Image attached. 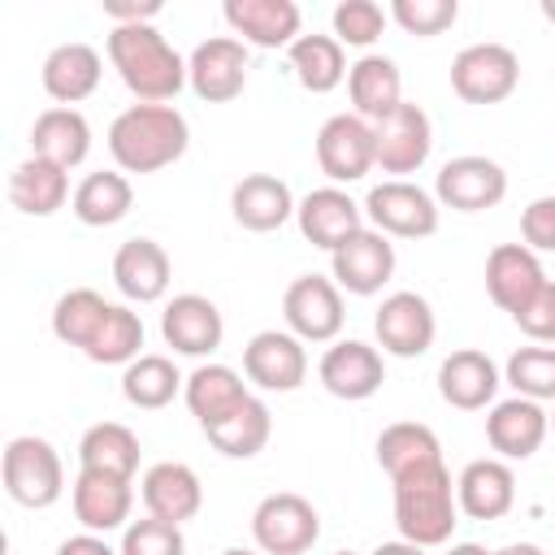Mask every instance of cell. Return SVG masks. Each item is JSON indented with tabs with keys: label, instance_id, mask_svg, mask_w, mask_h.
Segmentation results:
<instances>
[{
	"label": "cell",
	"instance_id": "ba28073f",
	"mask_svg": "<svg viewBox=\"0 0 555 555\" xmlns=\"http://www.w3.org/2000/svg\"><path fill=\"white\" fill-rule=\"evenodd\" d=\"M282 321L299 343H338L343 334V291L334 278L304 273L282 295Z\"/></svg>",
	"mask_w": 555,
	"mask_h": 555
},
{
	"label": "cell",
	"instance_id": "8fae6325",
	"mask_svg": "<svg viewBox=\"0 0 555 555\" xmlns=\"http://www.w3.org/2000/svg\"><path fill=\"white\" fill-rule=\"evenodd\" d=\"M186 87L208 104H230L247 87V43L234 35H212L186 56Z\"/></svg>",
	"mask_w": 555,
	"mask_h": 555
},
{
	"label": "cell",
	"instance_id": "74e56055",
	"mask_svg": "<svg viewBox=\"0 0 555 555\" xmlns=\"http://www.w3.org/2000/svg\"><path fill=\"white\" fill-rule=\"evenodd\" d=\"M429 460H442V442L429 425L421 421H395L377 434V464L386 468V477H399L416 464H429Z\"/></svg>",
	"mask_w": 555,
	"mask_h": 555
},
{
	"label": "cell",
	"instance_id": "c3c4849f",
	"mask_svg": "<svg viewBox=\"0 0 555 555\" xmlns=\"http://www.w3.org/2000/svg\"><path fill=\"white\" fill-rule=\"evenodd\" d=\"M56 555H121V551H113L108 542H104V533H74V538H65L61 546H56Z\"/></svg>",
	"mask_w": 555,
	"mask_h": 555
},
{
	"label": "cell",
	"instance_id": "ee69618b",
	"mask_svg": "<svg viewBox=\"0 0 555 555\" xmlns=\"http://www.w3.org/2000/svg\"><path fill=\"white\" fill-rule=\"evenodd\" d=\"M455 17H460V4L455 0H395L390 4V22H399L416 39H429V35L451 30Z\"/></svg>",
	"mask_w": 555,
	"mask_h": 555
},
{
	"label": "cell",
	"instance_id": "e0dca14e",
	"mask_svg": "<svg viewBox=\"0 0 555 555\" xmlns=\"http://www.w3.org/2000/svg\"><path fill=\"white\" fill-rule=\"evenodd\" d=\"M74 516L87 533H113L130 525V507H134V481L130 477H113V473H95V468H78L74 490H69Z\"/></svg>",
	"mask_w": 555,
	"mask_h": 555
},
{
	"label": "cell",
	"instance_id": "f5cc1de1",
	"mask_svg": "<svg viewBox=\"0 0 555 555\" xmlns=\"http://www.w3.org/2000/svg\"><path fill=\"white\" fill-rule=\"evenodd\" d=\"M542 17H546V22H555V0H542Z\"/></svg>",
	"mask_w": 555,
	"mask_h": 555
},
{
	"label": "cell",
	"instance_id": "cb8c5ba5",
	"mask_svg": "<svg viewBox=\"0 0 555 555\" xmlns=\"http://www.w3.org/2000/svg\"><path fill=\"white\" fill-rule=\"evenodd\" d=\"M221 13L234 39L251 48H291L304 26V13L295 0H225Z\"/></svg>",
	"mask_w": 555,
	"mask_h": 555
},
{
	"label": "cell",
	"instance_id": "7dc6e473",
	"mask_svg": "<svg viewBox=\"0 0 555 555\" xmlns=\"http://www.w3.org/2000/svg\"><path fill=\"white\" fill-rule=\"evenodd\" d=\"M100 9L113 26H139L160 13V0H100Z\"/></svg>",
	"mask_w": 555,
	"mask_h": 555
},
{
	"label": "cell",
	"instance_id": "9f6ffc18",
	"mask_svg": "<svg viewBox=\"0 0 555 555\" xmlns=\"http://www.w3.org/2000/svg\"><path fill=\"white\" fill-rule=\"evenodd\" d=\"M334 555H356V551H334Z\"/></svg>",
	"mask_w": 555,
	"mask_h": 555
},
{
	"label": "cell",
	"instance_id": "ffe728a7",
	"mask_svg": "<svg viewBox=\"0 0 555 555\" xmlns=\"http://www.w3.org/2000/svg\"><path fill=\"white\" fill-rule=\"evenodd\" d=\"M295 221H299V234L321 247V251H334L338 243H347L356 230H364V204H356L343 186H317L299 199L295 208Z\"/></svg>",
	"mask_w": 555,
	"mask_h": 555
},
{
	"label": "cell",
	"instance_id": "8992f818",
	"mask_svg": "<svg viewBox=\"0 0 555 555\" xmlns=\"http://www.w3.org/2000/svg\"><path fill=\"white\" fill-rule=\"evenodd\" d=\"M364 217L386 238H429L438 230V199L408 178H386L369 186Z\"/></svg>",
	"mask_w": 555,
	"mask_h": 555
},
{
	"label": "cell",
	"instance_id": "d4e9b609",
	"mask_svg": "<svg viewBox=\"0 0 555 555\" xmlns=\"http://www.w3.org/2000/svg\"><path fill=\"white\" fill-rule=\"evenodd\" d=\"M455 503L468 520H499L512 512L516 503V473L507 460L490 455V460H473L464 464V473L455 477Z\"/></svg>",
	"mask_w": 555,
	"mask_h": 555
},
{
	"label": "cell",
	"instance_id": "6da1fadb",
	"mask_svg": "<svg viewBox=\"0 0 555 555\" xmlns=\"http://www.w3.org/2000/svg\"><path fill=\"white\" fill-rule=\"evenodd\" d=\"M108 61L139 104H169L186 87V61L173 52V43L152 22L113 26L108 30Z\"/></svg>",
	"mask_w": 555,
	"mask_h": 555
},
{
	"label": "cell",
	"instance_id": "2e32d148",
	"mask_svg": "<svg viewBox=\"0 0 555 555\" xmlns=\"http://www.w3.org/2000/svg\"><path fill=\"white\" fill-rule=\"evenodd\" d=\"M317 377L321 386L334 395V399H347V403H360V399H373L386 382V360L377 347L360 343V338H338L325 347L321 364H317Z\"/></svg>",
	"mask_w": 555,
	"mask_h": 555
},
{
	"label": "cell",
	"instance_id": "44dd1931",
	"mask_svg": "<svg viewBox=\"0 0 555 555\" xmlns=\"http://www.w3.org/2000/svg\"><path fill=\"white\" fill-rule=\"evenodd\" d=\"M542 286H546L542 260H538V251H529L525 243H499V247L486 256V295H490L494 308H503L507 317H516Z\"/></svg>",
	"mask_w": 555,
	"mask_h": 555
},
{
	"label": "cell",
	"instance_id": "836d02e7",
	"mask_svg": "<svg viewBox=\"0 0 555 555\" xmlns=\"http://www.w3.org/2000/svg\"><path fill=\"white\" fill-rule=\"evenodd\" d=\"M134 204V186L121 169H95L74 186V217L82 225H117Z\"/></svg>",
	"mask_w": 555,
	"mask_h": 555
},
{
	"label": "cell",
	"instance_id": "f1b7e54d",
	"mask_svg": "<svg viewBox=\"0 0 555 555\" xmlns=\"http://www.w3.org/2000/svg\"><path fill=\"white\" fill-rule=\"evenodd\" d=\"M347 95H351V113L364 121H382L403 104V78L399 65L382 52H364L351 69H347Z\"/></svg>",
	"mask_w": 555,
	"mask_h": 555
},
{
	"label": "cell",
	"instance_id": "9c48e42d",
	"mask_svg": "<svg viewBox=\"0 0 555 555\" xmlns=\"http://www.w3.org/2000/svg\"><path fill=\"white\" fill-rule=\"evenodd\" d=\"M317 165L321 173L343 186V182H360L369 169H377V139H373V121L356 117V113H334L321 121L317 130Z\"/></svg>",
	"mask_w": 555,
	"mask_h": 555
},
{
	"label": "cell",
	"instance_id": "7a4b0ae2",
	"mask_svg": "<svg viewBox=\"0 0 555 555\" xmlns=\"http://www.w3.org/2000/svg\"><path fill=\"white\" fill-rule=\"evenodd\" d=\"M191 143V126L173 104H130L108 126V152L121 173H156Z\"/></svg>",
	"mask_w": 555,
	"mask_h": 555
},
{
	"label": "cell",
	"instance_id": "681fc988",
	"mask_svg": "<svg viewBox=\"0 0 555 555\" xmlns=\"http://www.w3.org/2000/svg\"><path fill=\"white\" fill-rule=\"evenodd\" d=\"M373 555H429V551L416 546V542H403V538H399V542H382Z\"/></svg>",
	"mask_w": 555,
	"mask_h": 555
},
{
	"label": "cell",
	"instance_id": "bcb514c9",
	"mask_svg": "<svg viewBox=\"0 0 555 555\" xmlns=\"http://www.w3.org/2000/svg\"><path fill=\"white\" fill-rule=\"evenodd\" d=\"M520 238L529 251H555V195H538L520 212Z\"/></svg>",
	"mask_w": 555,
	"mask_h": 555
},
{
	"label": "cell",
	"instance_id": "8d00e7d4",
	"mask_svg": "<svg viewBox=\"0 0 555 555\" xmlns=\"http://www.w3.org/2000/svg\"><path fill=\"white\" fill-rule=\"evenodd\" d=\"M182 386H186V377L178 373V364H173L169 356H156V351L130 360L126 373H121V395H126V403H130V408H143V412H156V408L173 403V395H178Z\"/></svg>",
	"mask_w": 555,
	"mask_h": 555
},
{
	"label": "cell",
	"instance_id": "30bf717a",
	"mask_svg": "<svg viewBox=\"0 0 555 555\" xmlns=\"http://www.w3.org/2000/svg\"><path fill=\"white\" fill-rule=\"evenodd\" d=\"M507 195V169L490 156H451L434 178V199L455 212H486L499 208Z\"/></svg>",
	"mask_w": 555,
	"mask_h": 555
},
{
	"label": "cell",
	"instance_id": "7402d4cb",
	"mask_svg": "<svg viewBox=\"0 0 555 555\" xmlns=\"http://www.w3.org/2000/svg\"><path fill=\"white\" fill-rule=\"evenodd\" d=\"M173 282V260L156 238H126L113 256V286L130 304H156L165 299Z\"/></svg>",
	"mask_w": 555,
	"mask_h": 555
},
{
	"label": "cell",
	"instance_id": "7bdbcfd3",
	"mask_svg": "<svg viewBox=\"0 0 555 555\" xmlns=\"http://www.w3.org/2000/svg\"><path fill=\"white\" fill-rule=\"evenodd\" d=\"M121 555H186V538H182V525L173 520H160V516H143V520H130L121 529Z\"/></svg>",
	"mask_w": 555,
	"mask_h": 555
},
{
	"label": "cell",
	"instance_id": "277c9868",
	"mask_svg": "<svg viewBox=\"0 0 555 555\" xmlns=\"http://www.w3.org/2000/svg\"><path fill=\"white\" fill-rule=\"evenodd\" d=\"M0 473H4V490L17 507H52L61 494H65V464H61V451L39 438V434H17L9 438L4 447V460H0Z\"/></svg>",
	"mask_w": 555,
	"mask_h": 555
},
{
	"label": "cell",
	"instance_id": "52a82bcc",
	"mask_svg": "<svg viewBox=\"0 0 555 555\" xmlns=\"http://www.w3.org/2000/svg\"><path fill=\"white\" fill-rule=\"evenodd\" d=\"M520 87V56L507 43H468L451 61V91L464 104H503Z\"/></svg>",
	"mask_w": 555,
	"mask_h": 555
},
{
	"label": "cell",
	"instance_id": "4316f807",
	"mask_svg": "<svg viewBox=\"0 0 555 555\" xmlns=\"http://www.w3.org/2000/svg\"><path fill=\"white\" fill-rule=\"evenodd\" d=\"M139 494H143L147 516H160V520H173V525L191 520L204 507V486H199L195 468L182 464V460L152 464L143 473V481H139Z\"/></svg>",
	"mask_w": 555,
	"mask_h": 555
},
{
	"label": "cell",
	"instance_id": "b9f144b4",
	"mask_svg": "<svg viewBox=\"0 0 555 555\" xmlns=\"http://www.w3.org/2000/svg\"><path fill=\"white\" fill-rule=\"evenodd\" d=\"M330 22H334V39L343 48H373L390 22V9H382L377 0H343Z\"/></svg>",
	"mask_w": 555,
	"mask_h": 555
},
{
	"label": "cell",
	"instance_id": "e575fe53",
	"mask_svg": "<svg viewBox=\"0 0 555 555\" xmlns=\"http://www.w3.org/2000/svg\"><path fill=\"white\" fill-rule=\"evenodd\" d=\"M78 468H95V473H113V477H130L139 468V438L130 425L121 421H95L82 438H78Z\"/></svg>",
	"mask_w": 555,
	"mask_h": 555
},
{
	"label": "cell",
	"instance_id": "9a60e30c",
	"mask_svg": "<svg viewBox=\"0 0 555 555\" xmlns=\"http://www.w3.org/2000/svg\"><path fill=\"white\" fill-rule=\"evenodd\" d=\"M330 269H334L338 291H347V295H377L395 278V243L382 230L364 225V230H356L347 243H338L330 251Z\"/></svg>",
	"mask_w": 555,
	"mask_h": 555
},
{
	"label": "cell",
	"instance_id": "7c38bea8",
	"mask_svg": "<svg viewBox=\"0 0 555 555\" xmlns=\"http://www.w3.org/2000/svg\"><path fill=\"white\" fill-rule=\"evenodd\" d=\"M373 334H377V347L399 356V360H412V356H425L434 347V334H438V317L429 308L425 295L416 291H395L377 304V317H373Z\"/></svg>",
	"mask_w": 555,
	"mask_h": 555
},
{
	"label": "cell",
	"instance_id": "816d5d0a",
	"mask_svg": "<svg viewBox=\"0 0 555 555\" xmlns=\"http://www.w3.org/2000/svg\"><path fill=\"white\" fill-rule=\"evenodd\" d=\"M447 555H490V551H486V546H477V542H455Z\"/></svg>",
	"mask_w": 555,
	"mask_h": 555
},
{
	"label": "cell",
	"instance_id": "83f0119b",
	"mask_svg": "<svg viewBox=\"0 0 555 555\" xmlns=\"http://www.w3.org/2000/svg\"><path fill=\"white\" fill-rule=\"evenodd\" d=\"M43 91L61 104V108H74L78 100L95 95L100 78H104V61L91 43H56L48 56H43Z\"/></svg>",
	"mask_w": 555,
	"mask_h": 555
},
{
	"label": "cell",
	"instance_id": "d6a6232c",
	"mask_svg": "<svg viewBox=\"0 0 555 555\" xmlns=\"http://www.w3.org/2000/svg\"><path fill=\"white\" fill-rule=\"evenodd\" d=\"M286 56H291V69H295L299 87L312 91V95H325V91L343 87L347 82V69H351L347 65V52H343V43L334 35H299L286 48Z\"/></svg>",
	"mask_w": 555,
	"mask_h": 555
},
{
	"label": "cell",
	"instance_id": "db71d44e",
	"mask_svg": "<svg viewBox=\"0 0 555 555\" xmlns=\"http://www.w3.org/2000/svg\"><path fill=\"white\" fill-rule=\"evenodd\" d=\"M221 555H264V551H247V546H230V551H221Z\"/></svg>",
	"mask_w": 555,
	"mask_h": 555
},
{
	"label": "cell",
	"instance_id": "5b68a950",
	"mask_svg": "<svg viewBox=\"0 0 555 555\" xmlns=\"http://www.w3.org/2000/svg\"><path fill=\"white\" fill-rule=\"evenodd\" d=\"M317 538H321V516L295 490L264 494L251 512V542L264 555H304L317 546Z\"/></svg>",
	"mask_w": 555,
	"mask_h": 555
},
{
	"label": "cell",
	"instance_id": "f35d334b",
	"mask_svg": "<svg viewBox=\"0 0 555 555\" xmlns=\"http://www.w3.org/2000/svg\"><path fill=\"white\" fill-rule=\"evenodd\" d=\"M108 308H113V304H108L100 291H91V286H74V291H65V295L56 299V308H52V334H56L61 343L87 351L91 338H95V330L104 325Z\"/></svg>",
	"mask_w": 555,
	"mask_h": 555
},
{
	"label": "cell",
	"instance_id": "4fadbf2b",
	"mask_svg": "<svg viewBox=\"0 0 555 555\" xmlns=\"http://www.w3.org/2000/svg\"><path fill=\"white\" fill-rule=\"evenodd\" d=\"M373 139H377V169L395 173V178L416 173L429 160V152H434L429 113L421 104H412V100H403L390 117H382L373 126Z\"/></svg>",
	"mask_w": 555,
	"mask_h": 555
},
{
	"label": "cell",
	"instance_id": "f907efd6",
	"mask_svg": "<svg viewBox=\"0 0 555 555\" xmlns=\"http://www.w3.org/2000/svg\"><path fill=\"white\" fill-rule=\"evenodd\" d=\"M490 555H546L538 542H507V546H499V551H490Z\"/></svg>",
	"mask_w": 555,
	"mask_h": 555
},
{
	"label": "cell",
	"instance_id": "4dcf8cb0",
	"mask_svg": "<svg viewBox=\"0 0 555 555\" xmlns=\"http://www.w3.org/2000/svg\"><path fill=\"white\" fill-rule=\"evenodd\" d=\"M182 399L191 408V416L199 421V429H212L217 421H225L234 408H243L251 399L247 382L230 369V364H199L186 386H182Z\"/></svg>",
	"mask_w": 555,
	"mask_h": 555
},
{
	"label": "cell",
	"instance_id": "ab89813d",
	"mask_svg": "<svg viewBox=\"0 0 555 555\" xmlns=\"http://www.w3.org/2000/svg\"><path fill=\"white\" fill-rule=\"evenodd\" d=\"M139 347H143V317L130 304H113L82 356L95 360V364H130V360L143 356Z\"/></svg>",
	"mask_w": 555,
	"mask_h": 555
},
{
	"label": "cell",
	"instance_id": "11a10c76",
	"mask_svg": "<svg viewBox=\"0 0 555 555\" xmlns=\"http://www.w3.org/2000/svg\"><path fill=\"white\" fill-rule=\"evenodd\" d=\"M551 434H555V408H551Z\"/></svg>",
	"mask_w": 555,
	"mask_h": 555
},
{
	"label": "cell",
	"instance_id": "d6986e66",
	"mask_svg": "<svg viewBox=\"0 0 555 555\" xmlns=\"http://www.w3.org/2000/svg\"><path fill=\"white\" fill-rule=\"evenodd\" d=\"M551 434V412L533 399H499L486 412V442L490 451H499V460H529Z\"/></svg>",
	"mask_w": 555,
	"mask_h": 555
},
{
	"label": "cell",
	"instance_id": "60d3db41",
	"mask_svg": "<svg viewBox=\"0 0 555 555\" xmlns=\"http://www.w3.org/2000/svg\"><path fill=\"white\" fill-rule=\"evenodd\" d=\"M503 382L520 395V399H533V403H555V347H520L507 356L503 364Z\"/></svg>",
	"mask_w": 555,
	"mask_h": 555
},
{
	"label": "cell",
	"instance_id": "f546056e",
	"mask_svg": "<svg viewBox=\"0 0 555 555\" xmlns=\"http://www.w3.org/2000/svg\"><path fill=\"white\" fill-rule=\"evenodd\" d=\"M91 152V121L78 113V108H43L30 126V156H43L61 169H74L82 165Z\"/></svg>",
	"mask_w": 555,
	"mask_h": 555
},
{
	"label": "cell",
	"instance_id": "3957f363",
	"mask_svg": "<svg viewBox=\"0 0 555 555\" xmlns=\"http://www.w3.org/2000/svg\"><path fill=\"white\" fill-rule=\"evenodd\" d=\"M390 486H395V529L403 542H416L425 551L451 542L460 525V503H455V481L442 460L416 464L390 477Z\"/></svg>",
	"mask_w": 555,
	"mask_h": 555
},
{
	"label": "cell",
	"instance_id": "f6af8a7d",
	"mask_svg": "<svg viewBox=\"0 0 555 555\" xmlns=\"http://www.w3.org/2000/svg\"><path fill=\"white\" fill-rule=\"evenodd\" d=\"M516 325H520V334L525 338H533V343H542V347H551L555 343V282L546 278V286L512 317Z\"/></svg>",
	"mask_w": 555,
	"mask_h": 555
},
{
	"label": "cell",
	"instance_id": "484cf974",
	"mask_svg": "<svg viewBox=\"0 0 555 555\" xmlns=\"http://www.w3.org/2000/svg\"><path fill=\"white\" fill-rule=\"evenodd\" d=\"M295 195L291 186L278 178V173H247L234 182L230 191V212L243 230L251 234H269V230H282L291 217H295Z\"/></svg>",
	"mask_w": 555,
	"mask_h": 555
},
{
	"label": "cell",
	"instance_id": "603a6c76",
	"mask_svg": "<svg viewBox=\"0 0 555 555\" xmlns=\"http://www.w3.org/2000/svg\"><path fill=\"white\" fill-rule=\"evenodd\" d=\"M503 377H499V364L477 351V347H460L451 351L442 364H438V395L460 408V412H481V408H494V395H499Z\"/></svg>",
	"mask_w": 555,
	"mask_h": 555
},
{
	"label": "cell",
	"instance_id": "ac0fdd59",
	"mask_svg": "<svg viewBox=\"0 0 555 555\" xmlns=\"http://www.w3.org/2000/svg\"><path fill=\"white\" fill-rule=\"evenodd\" d=\"M160 334L178 356H212L225 338V321L221 308L208 295H173L160 312Z\"/></svg>",
	"mask_w": 555,
	"mask_h": 555
},
{
	"label": "cell",
	"instance_id": "1f68e13d",
	"mask_svg": "<svg viewBox=\"0 0 555 555\" xmlns=\"http://www.w3.org/2000/svg\"><path fill=\"white\" fill-rule=\"evenodd\" d=\"M69 195V169L43 160V156H26L22 165H13L9 173V204L26 217H52L56 208H65Z\"/></svg>",
	"mask_w": 555,
	"mask_h": 555
},
{
	"label": "cell",
	"instance_id": "5bb4252c",
	"mask_svg": "<svg viewBox=\"0 0 555 555\" xmlns=\"http://www.w3.org/2000/svg\"><path fill=\"white\" fill-rule=\"evenodd\" d=\"M243 373L260 390L291 395L308 382V351L291 330H260L243 347Z\"/></svg>",
	"mask_w": 555,
	"mask_h": 555
},
{
	"label": "cell",
	"instance_id": "d590c367",
	"mask_svg": "<svg viewBox=\"0 0 555 555\" xmlns=\"http://www.w3.org/2000/svg\"><path fill=\"white\" fill-rule=\"evenodd\" d=\"M269 434H273V412H269V403L256 399V395H251L243 408H234L225 421H217L212 429H204V438H208L221 455H230V460H251V455H260L264 442H269Z\"/></svg>",
	"mask_w": 555,
	"mask_h": 555
}]
</instances>
